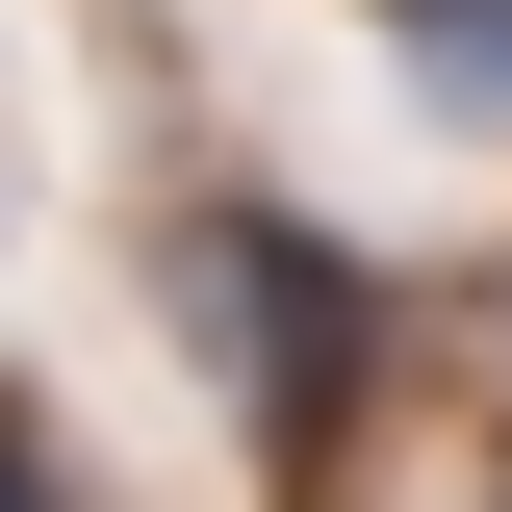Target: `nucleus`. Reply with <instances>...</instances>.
<instances>
[{"mask_svg": "<svg viewBox=\"0 0 512 512\" xmlns=\"http://www.w3.org/2000/svg\"><path fill=\"white\" fill-rule=\"evenodd\" d=\"M487 512H512V487H487Z\"/></svg>", "mask_w": 512, "mask_h": 512, "instance_id": "4", "label": "nucleus"}, {"mask_svg": "<svg viewBox=\"0 0 512 512\" xmlns=\"http://www.w3.org/2000/svg\"><path fill=\"white\" fill-rule=\"evenodd\" d=\"M0 512H77V487H52V410H0Z\"/></svg>", "mask_w": 512, "mask_h": 512, "instance_id": "3", "label": "nucleus"}, {"mask_svg": "<svg viewBox=\"0 0 512 512\" xmlns=\"http://www.w3.org/2000/svg\"><path fill=\"white\" fill-rule=\"evenodd\" d=\"M180 333H205V384H231L282 461H333L359 384H384V282L308 231V205H180Z\"/></svg>", "mask_w": 512, "mask_h": 512, "instance_id": "1", "label": "nucleus"}, {"mask_svg": "<svg viewBox=\"0 0 512 512\" xmlns=\"http://www.w3.org/2000/svg\"><path fill=\"white\" fill-rule=\"evenodd\" d=\"M410 26V103L436 128H512V0H384Z\"/></svg>", "mask_w": 512, "mask_h": 512, "instance_id": "2", "label": "nucleus"}]
</instances>
